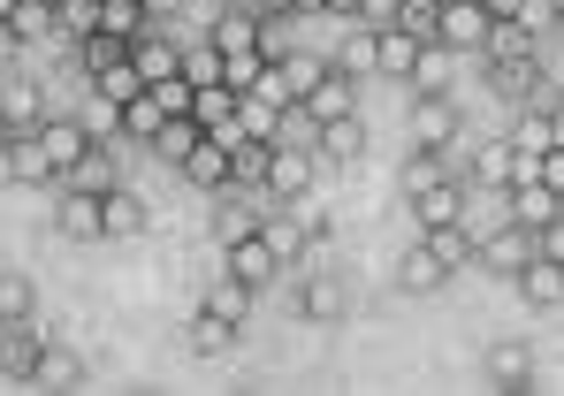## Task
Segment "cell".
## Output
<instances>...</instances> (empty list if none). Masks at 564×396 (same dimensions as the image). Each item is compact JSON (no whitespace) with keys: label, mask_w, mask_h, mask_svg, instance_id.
I'll use <instances>...</instances> for the list:
<instances>
[{"label":"cell","mask_w":564,"mask_h":396,"mask_svg":"<svg viewBox=\"0 0 564 396\" xmlns=\"http://www.w3.org/2000/svg\"><path fill=\"white\" fill-rule=\"evenodd\" d=\"M542 252V229H527V221H496V229H480V244H473V267H488V275H511L519 283V267Z\"/></svg>","instance_id":"cell-1"},{"label":"cell","mask_w":564,"mask_h":396,"mask_svg":"<svg viewBox=\"0 0 564 396\" xmlns=\"http://www.w3.org/2000/svg\"><path fill=\"white\" fill-rule=\"evenodd\" d=\"M480 77H488V92L503 99V107H550L534 54H480Z\"/></svg>","instance_id":"cell-2"},{"label":"cell","mask_w":564,"mask_h":396,"mask_svg":"<svg viewBox=\"0 0 564 396\" xmlns=\"http://www.w3.org/2000/svg\"><path fill=\"white\" fill-rule=\"evenodd\" d=\"M46 320H8L0 328V382H15V389H39V366H46Z\"/></svg>","instance_id":"cell-3"},{"label":"cell","mask_w":564,"mask_h":396,"mask_svg":"<svg viewBox=\"0 0 564 396\" xmlns=\"http://www.w3.org/2000/svg\"><path fill=\"white\" fill-rule=\"evenodd\" d=\"M412 138L427 145V153H458L466 161V138H458V107H451V92H412Z\"/></svg>","instance_id":"cell-4"},{"label":"cell","mask_w":564,"mask_h":396,"mask_svg":"<svg viewBox=\"0 0 564 396\" xmlns=\"http://www.w3.org/2000/svg\"><path fill=\"white\" fill-rule=\"evenodd\" d=\"M221 252H229V283H245V290H268V283H282V260H275V244H268L260 229L229 237Z\"/></svg>","instance_id":"cell-5"},{"label":"cell","mask_w":564,"mask_h":396,"mask_svg":"<svg viewBox=\"0 0 564 396\" xmlns=\"http://www.w3.org/2000/svg\"><path fill=\"white\" fill-rule=\"evenodd\" d=\"M480 382H488V389H503V396L542 389V374H534V351H527V343H488V351H480Z\"/></svg>","instance_id":"cell-6"},{"label":"cell","mask_w":564,"mask_h":396,"mask_svg":"<svg viewBox=\"0 0 564 396\" xmlns=\"http://www.w3.org/2000/svg\"><path fill=\"white\" fill-rule=\"evenodd\" d=\"M466 184L473 191H511L519 184V153H511V138H488V145H466Z\"/></svg>","instance_id":"cell-7"},{"label":"cell","mask_w":564,"mask_h":396,"mask_svg":"<svg viewBox=\"0 0 564 396\" xmlns=\"http://www.w3.org/2000/svg\"><path fill=\"white\" fill-rule=\"evenodd\" d=\"M435 38H443L451 54H480V46H488V8H480V0H443V8H435Z\"/></svg>","instance_id":"cell-8"},{"label":"cell","mask_w":564,"mask_h":396,"mask_svg":"<svg viewBox=\"0 0 564 396\" xmlns=\"http://www.w3.org/2000/svg\"><path fill=\"white\" fill-rule=\"evenodd\" d=\"M282 305H290L297 320H321V328H328V320H344V312H351V283H344V275H313V283H297Z\"/></svg>","instance_id":"cell-9"},{"label":"cell","mask_w":564,"mask_h":396,"mask_svg":"<svg viewBox=\"0 0 564 396\" xmlns=\"http://www.w3.org/2000/svg\"><path fill=\"white\" fill-rule=\"evenodd\" d=\"M176 168H184V184H198V191H237V168H229V145L221 138H198Z\"/></svg>","instance_id":"cell-10"},{"label":"cell","mask_w":564,"mask_h":396,"mask_svg":"<svg viewBox=\"0 0 564 396\" xmlns=\"http://www.w3.org/2000/svg\"><path fill=\"white\" fill-rule=\"evenodd\" d=\"M503 213L527 221V229H557L564 221V191H550L542 176H534V184H511V191H503Z\"/></svg>","instance_id":"cell-11"},{"label":"cell","mask_w":564,"mask_h":396,"mask_svg":"<svg viewBox=\"0 0 564 396\" xmlns=\"http://www.w3.org/2000/svg\"><path fill=\"white\" fill-rule=\"evenodd\" d=\"M130 62H138V77H145V85H161V77H176L184 46H176V38L161 31V15H153V23H145V31L130 38Z\"/></svg>","instance_id":"cell-12"},{"label":"cell","mask_w":564,"mask_h":396,"mask_svg":"<svg viewBox=\"0 0 564 396\" xmlns=\"http://www.w3.org/2000/svg\"><path fill=\"white\" fill-rule=\"evenodd\" d=\"M0 168H8V184H62L54 161H46V145H39V130H15L0 145Z\"/></svg>","instance_id":"cell-13"},{"label":"cell","mask_w":564,"mask_h":396,"mask_svg":"<svg viewBox=\"0 0 564 396\" xmlns=\"http://www.w3.org/2000/svg\"><path fill=\"white\" fill-rule=\"evenodd\" d=\"M39 145H46L54 176H62V168H77V161L93 153V130H85V122H69V114H46V122H39Z\"/></svg>","instance_id":"cell-14"},{"label":"cell","mask_w":564,"mask_h":396,"mask_svg":"<svg viewBox=\"0 0 564 396\" xmlns=\"http://www.w3.org/2000/svg\"><path fill=\"white\" fill-rule=\"evenodd\" d=\"M420 244H427V252H435V260L458 275V267H473V244H480V229H473L466 213H458V221H435V229H420Z\"/></svg>","instance_id":"cell-15"},{"label":"cell","mask_w":564,"mask_h":396,"mask_svg":"<svg viewBox=\"0 0 564 396\" xmlns=\"http://www.w3.org/2000/svg\"><path fill=\"white\" fill-rule=\"evenodd\" d=\"M313 153H321V161H359V153H367V122H359V114L313 122Z\"/></svg>","instance_id":"cell-16"},{"label":"cell","mask_w":564,"mask_h":396,"mask_svg":"<svg viewBox=\"0 0 564 396\" xmlns=\"http://www.w3.org/2000/svg\"><path fill=\"white\" fill-rule=\"evenodd\" d=\"M305 184H313V153H305V145H290V138H275V161H268V184H260V191L297 198Z\"/></svg>","instance_id":"cell-17"},{"label":"cell","mask_w":564,"mask_h":396,"mask_svg":"<svg viewBox=\"0 0 564 396\" xmlns=\"http://www.w3.org/2000/svg\"><path fill=\"white\" fill-rule=\"evenodd\" d=\"M420 31H404V23H389V31H375V77H412V62H420Z\"/></svg>","instance_id":"cell-18"},{"label":"cell","mask_w":564,"mask_h":396,"mask_svg":"<svg viewBox=\"0 0 564 396\" xmlns=\"http://www.w3.org/2000/svg\"><path fill=\"white\" fill-rule=\"evenodd\" d=\"M0 114H8V130H39V122H46L39 77H0Z\"/></svg>","instance_id":"cell-19"},{"label":"cell","mask_w":564,"mask_h":396,"mask_svg":"<svg viewBox=\"0 0 564 396\" xmlns=\"http://www.w3.org/2000/svg\"><path fill=\"white\" fill-rule=\"evenodd\" d=\"M297 107H305L313 122H328V114H359V77H344V69H328V77H321L313 92L297 99Z\"/></svg>","instance_id":"cell-20"},{"label":"cell","mask_w":564,"mask_h":396,"mask_svg":"<svg viewBox=\"0 0 564 396\" xmlns=\"http://www.w3.org/2000/svg\"><path fill=\"white\" fill-rule=\"evenodd\" d=\"M397 283H404L412 297H435L443 283H451V267H443V260H435V252L412 237V244H404V260H397Z\"/></svg>","instance_id":"cell-21"},{"label":"cell","mask_w":564,"mask_h":396,"mask_svg":"<svg viewBox=\"0 0 564 396\" xmlns=\"http://www.w3.org/2000/svg\"><path fill=\"white\" fill-rule=\"evenodd\" d=\"M54 229H62L69 244H99V198H93V191H62V206H54Z\"/></svg>","instance_id":"cell-22"},{"label":"cell","mask_w":564,"mask_h":396,"mask_svg":"<svg viewBox=\"0 0 564 396\" xmlns=\"http://www.w3.org/2000/svg\"><path fill=\"white\" fill-rule=\"evenodd\" d=\"M138 229H145V198L122 191V184L99 191V237H138Z\"/></svg>","instance_id":"cell-23"},{"label":"cell","mask_w":564,"mask_h":396,"mask_svg":"<svg viewBox=\"0 0 564 396\" xmlns=\"http://www.w3.org/2000/svg\"><path fill=\"white\" fill-rule=\"evenodd\" d=\"M191 351H198V359H229V351H237V320H221L214 305H198V312H191Z\"/></svg>","instance_id":"cell-24"},{"label":"cell","mask_w":564,"mask_h":396,"mask_svg":"<svg viewBox=\"0 0 564 396\" xmlns=\"http://www.w3.org/2000/svg\"><path fill=\"white\" fill-rule=\"evenodd\" d=\"M519 290H527V305H564V260L534 252V260L519 267Z\"/></svg>","instance_id":"cell-25"},{"label":"cell","mask_w":564,"mask_h":396,"mask_svg":"<svg viewBox=\"0 0 564 396\" xmlns=\"http://www.w3.org/2000/svg\"><path fill=\"white\" fill-rule=\"evenodd\" d=\"M451 69H458V54H451V46H443V38H427V46H420V62H412V77H404V85H412V92H451Z\"/></svg>","instance_id":"cell-26"},{"label":"cell","mask_w":564,"mask_h":396,"mask_svg":"<svg viewBox=\"0 0 564 396\" xmlns=\"http://www.w3.org/2000/svg\"><path fill=\"white\" fill-rule=\"evenodd\" d=\"M412 206H420V229H435V221H458V213H466V184H458V176H443V184L412 191Z\"/></svg>","instance_id":"cell-27"},{"label":"cell","mask_w":564,"mask_h":396,"mask_svg":"<svg viewBox=\"0 0 564 396\" xmlns=\"http://www.w3.org/2000/svg\"><path fill=\"white\" fill-rule=\"evenodd\" d=\"M328 69H344V77H375V31L351 15V31H344V46L328 54Z\"/></svg>","instance_id":"cell-28"},{"label":"cell","mask_w":564,"mask_h":396,"mask_svg":"<svg viewBox=\"0 0 564 396\" xmlns=\"http://www.w3.org/2000/svg\"><path fill=\"white\" fill-rule=\"evenodd\" d=\"M62 191H93V198L115 191V153H107V145H93L77 168H62Z\"/></svg>","instance_id":"cell-29"},{"label":"cell","mask_w":564,"mask_h":396,"mask_svg":"<svg viewBox=\"0 0 564 396\" xmlns=\"http://www.w3.org/2000/svg\"><path fill=\"white\" fill-rule=\"evenodd\" d=\"M161 122H169V107H161V92H153V85L122 107V138H138V145H153V138H161Z\"/></svg>","instance_id":"cell-30"},{"label":"cell","mask_w":564,"mask_h":396,"mask_svg":"<svg viewBox=\"0 0 564 396\" xmlns=\"http://www.w3.org/2000/svg\"><path fill=\"white\" fill-rule=\"evenodd\" d=\"M8 320H39V283L15 275V267H0V328Z\"/></svg>","instance_id":"cell-31"},{"label":"cell","mask_w":564,"mask_h":396,"mask_svg":"<svg viewBox=\"0 0 564 396\" xmlns=\"http://www.w3.org/2000/svg\"><path fill=\"white\" fill-rule=\"evenodd\" d=\"M268 161H275V138H237V145H229L237 191H245V184H268Z\"/></svg>","instance_id":"cell-32"},{"label":"cell","mask_w":564,"mask_h":396,"mask_svg":"<svg viewBox=\"0 0 564 396\" xmlns=\"http://www.w3.org/2000/svg\"><path fill=\"white\" fill-rule=\"evenodd\" d=\"M260 237L275 244V260H282V267H290V260H297V252L313 244V237L297 229V213H290V206H282V213H260Z\"/></svg>","instance_id":"cell-33"},{"label":"cell","mask_w":564,"mask_h":396,"mask_svg":"<svg viewBox=\"0 0 564 396\" xmlns=\"http://www.w3.org/2000/svg\"><path fill=\"white\" fill-rule=\"evenodd\" d=\"M252 46H260V15L229 8V15L214 23V54H252Z\"/></svg>","instance_id":"cell-34"},{"label":"cell","mask_w":564,"mask_h":396,"mask_svg":"<svg viewBox=\"0 0 564 396\" xmlns=\"http://www.w3.org/2000/svg\"><path fill=\"white\" fill-rule=\"evenodd\" d=\"M39 389H85V359L69 343H46V366H39Z\"/></svg>","instance_id":"cell-35"},{"label":"cell","mask_w":564,"mask_h":396,"mask_svg":"<svg viewBox=\"0 0 564 396\" xmlns=\"http://www.w3.org/2000/svg\"><path fill=\"white\" fill-rule=\"evenodd\" d=\"M62 15H54V0H15V15H8V38L23 46V38H46Z\"/></svg>","instance_id":"cell-36"},{"label":"cell","mask_w":564,"mask_h":396,"mask_svg":"<svg viewBox=\"0 0 564 396\" xmlns=\"http://www.w3.org/2000/svg\"><path fill=\"white\" fill-rule=\"evenodd\" d=\"M275 69H282V85H290V99H305L321 77H328V54H282Z\"/></svg>","instance_id":"cell-37"},{"label":"cell","mask_w":564,"mask_h":396,"mask_svg":"<svg viewBox=\"0 0 564 396\" xmlns=\"http://www.w3.org/2000/svg\"><path fill=\"white\" fill-rule=\"evenodd\" d=\"M93 85H99L107 99H115V107H130V99L145 92V77H138V62H130V54H122V62H107V69H99Z\"/></svg>","instance_id":"cell-38"},{"label":"cell","mask_w":564,"mask_h":396,"mask_svg":"<svg viewBox=\"0 0 564 396\" xmlns=\"http://www.w3.org/2000/svg\"><path fill=\"white\" fill-rule=\"evenodd\" d=\"M122 54H130V38H115V31H85V38H77L85 77H99V69H107V62H122Z\"/></svg>","instance_id":"cell-39"},{"label":"cell","mask_w":564,"mask_h":396,"mask_svg":"<svg viewBox=\"0 0 564 396\" xmlns=\"http://www.w3.org/2000/svg\"><path fill=\"white\" fill-rule=\"evenodd\" d=\"M153 15H145V0H99V31H115V38H138Z\"/></svg>","instance_id":"cell-40"},{"label":"cell","mask_w":564,"mask_h":396,"mask_svg":"<svg viewBox=\"0 0 564 396\" xmlns=\"http://www.w3.org/2000/svg\"><path fill=\"white\" fill-rule=\"evenodd\" d=\"M237 122H245V138H282V107H268V99H237Z\"/></svg>","instance_id":"cell-41"},{"label":"cell","mask_w":564,"mask_h":396,"mask_svg":"<svg viewBox=\"0 0 564 396\" xmlns=\"http://www.w3.org/2000/svg\"><path fill=\"white\" fill-rule=\"evenodd\" d=\"M198 138H206V130H198V114H169V122H161V138H153V145H161V153H169V161H184L191 145H198Z\"/></svg>","instance_id":"cell-42"},{"label":"cell","mask_w":564,"mask_h":396,"mask_svg":"<svg viewBox=\"0 0 564 396\" xmlns=\"http://www.w3.org/2000/svg\"><path fill=\"white\" fill-rule=\"evenodd\" d=\"M260 69H268V54H260V46H252V54H221V85H229V92H252V85H260Z\"/></svg>","instance_id":"cell-43"},{"label":"cell","mask_w":564,"mask_h":396,"mask_svg":"<svg viewBox=\"0 0 564 396\" xmlns=\"http://www.w3.org/2000/svg\"><path fill=\"white\" fill-rule=\"evenodd\" d=\"M77 122H85V130H93V145H115V138H122V107H115V99L99 92L93 107H85V114H77Z\"/></svg>","instance_id":"cell-44"},{"label":"cell","mask_w":564,"mask_h":396,"mask_svg":"<svg viewBox=\"0 0 564 396\" xmlns=\"http://www.w3.org/2000/svg\"><path fill=\"white\" fill-rule=\"evenodd\" d=\"M54 15H62V31H69V38L99 31V0H54Z\"/></svg>","instance_id":"cell-45"},{"label":"cell","mask_w":564,"mask_h":396,"mask_svg":"<svg viewBox=\"0 0 564 396\" xmlns=\"http://www.w3.org/2000/svg\"><path fill=\"white\" fill-rule=\"evenodd\" d=\"M176 77H191V85H221V54H191V46H184Z\"/></svg>","instance_id":"cell-46"},{"label":"cell","mask_w":564,"mask_h":396,"mask_svg":"<svg viewBox=\"0 0 564 396\" xmlns=\"http://www.w3.org/2000/svg\"><path fill=\"white\" fill-rule=\"evenodd\" d=\"M206 305H214L221 320H237V328H245V312H252V290H245V283H229V290H214V297H206Z\"/></svg>","instance_id":"cell-47"},{"label":"cell","mask_w":564,"mask_h":396,"mask_svg":"<svg viewBox=\"0 0 564 396\" xmlns=\"http://www.w3.org/2000/svg\"><path fill=\"white\" fill-rule=\"evenodd\" d=\"M359 23H367V31H389V23H404V0H359Z\"/></svg>","instance_id":"cell-48"},{"label":"cell","mask_w":564,"mask_h":396,"mask_svg":"<svg viewBox=\"0 0 564 396\" xmlns=\"http://www.w3.org/2000/svg\"><path fill=\"white\" fill-rule=\"evenodd\" d=\"M542 184H550V191H564V145H550V153H542Z\"/></svg>","instance_id":"cell-49"},{"label":"cell","mask_w":564,"mask_h":396,"mask_svg":"<svg viewBox=\"0 0 564 396\" xmlns=\"http://www.w3.org/2000/svg\"><path fill=\"white\" fill-rule=\"evenodd\" d=\"M488 8V23H511V15H527V0H480Z\"/></svg>","instance_id":"cell-50"},{"label":"cell","mask_w":564,"mask_h":396,"mask_svg":"<svg viewBox=\"0 0 564 396\" xmlns=\"http://www.w3.org/2000/svg\"><path fill=\"white\" fill-rule=\"evenodd\" d=\"M542 252H550V260H564V221H557V229H542Z\"/></svg>","instance_id":"cell-51"},{"label":"cell","mask_w":564,"mask_h":396,"mask_svg":"<svg viewBox=\"0 0 564 396\" xmlns=\"http://www.w3.org/2000/svg\"><path fill=\"white\" fill-rule=\"evenodd\" d=\"M550 145H564V99H550Z\"/></svg>","instance_id":"cell-52"},{"label":"cell","mask_w":564,"mask_h":396,"mask_svg":"<svg viewBox=\"0 0 564 396\" xmlns=\"http://www.w3.org/2000/svg\"><path fill=\"white\" fill-rule=\"evenodd\" d=\"M321 15H344V23H351V15H359V0H328Z\"/></svg>","instance_id":"cell-53"},{"label":"cell","mask_w":564,"mask_h":396,"mask_svg":"<svg viewBox=\"0 0 564 396\" xmlns=\"http://www.w3.org/2000/svg\"><path fill=\"white\" fill-rule=\"evenodd\" d=\"M169 8H184V0H145V15H169Z\"/></svg>","instance_id":"cell-54"},{"label":"cell","mask_w":564,"mask_h":396,"mask_svg":"<svg viewBox=\"0 0 564 396\" xmlns=\"http://www.w3.org/2000/svg\"><path fill=\"white\" fill-rule=\"evenodd\" d=\"M8 138H15V130H8V114H0V145H8Z\"/></svg>","instance_id":"cell-55"},{"label":"cell","mask_w":564,"mask_h":396,"mask_svg":"<svg viewBox=\"0 0 564 396\" xmlns=\"http://www.w3.org/2000/svg\"><path fill=\"white\" fill-rule=\"evenodd\" d=\"M550 31H557V38H564V8H557V23H550Z\"/></svg>","instance_id":"cell-56"}]
</instances>
